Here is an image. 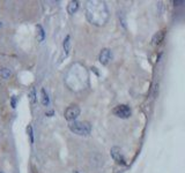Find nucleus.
I'll use <instances>...</instances> for the list:
<instances>
[{
	"mask_svg": "<svg viewBox=\"0 0 185 173\" xmlns=\"http://www.w3.org/2000/svg\"><path fill=\"white\" fill-rule=\"evenodd\" d=\"M86 16L91 24L101 27L107 23L109 19V12L103 1H89L86 7Z\"/></svg>",
	"mask_w": 185,
	"mask_h": 173,
	"instance_id": "obj_1",
	"label": "nucleus"
},
{
	"mask_svg": "<svg viewBox=\"0 0 185 173\" xmlns=\"http://www.w3.org/2000/svg\"><path fill=\"white\" fill-rule=\"evenodd\" d=\"M68 128L72 133L80 136H88L91 132V126L88 121H73L70 122Z\"/></svg>",
	"mask_w": 185,
	"mask_h": 173,
	"instance_id": "obj_2",
	"label": "nucleus"
},
{
	"mask_svg": "<svg viewBox=\"0 0 185 173\" xmlns=\"http://www.w3.org/2000/svg\"><path fill=\"white\" fill-rule=\"evenodd\" d=\"M112 113H114L116 117L118 118H122V119H127L131 117L132 114V111H131V107L126 104H120V105H117L112 110Z\"/></svg>",
	"mask_w": 185,
	"mask_h": 173,
	"instance_id": "obj_3",
	"label": "nucleus"
},
{
	"mask_svg": "<svg viewBox=\"0 0 185 173\" xmlns=\"http://www.w3.org/2000/svg\"><path fill=\"white\" fill-rule=\"evenodd\" d=\"M81 110L80 107L78 105H71L68 106L66 110H65V113H64V117L68 122H73V121L76 120V118L80 115Z\"/></svg>",
	"mask_w": 185,
	"mask_h": 173,
	"instance_id": "obj_4",
	"label": "nucleus"
},
{
	"mask_svg": "<svg viewBox=\"0 0 185 173\" xmlns=\"http://www.w3.org/2000/svg\"><path fill=\"white\" fill-rule=\"evenodd\" d=\"M110 155H111V157H112V159H114L115 162H117L118 164L125 165V158H124L123 152H122V150H120L119 147H112L110 149Z\"/></svg>",
	"mask_w": 185,
	"mask_h": 173,
	"instance_id": "obj_5",
	"label": "nucleus"
},
{
	"mask_svg": "<svg viewBox=\"0 0 185 173\" xmlns=\"http://www.w3.org/2000/svg\"><path fill=\"white\" fill-rule=\"evenodd\" d=\"M99 60L102 65H108L111 60V51L109 48H103L100 52V56H99Z\"/></svg>",
	"mask_w": 185,
	"mask_h": 173,
	"instance_id": "obj_6",
	"label": "nucleus"
},
{
	"mask_svg": "<svg viewBox=\"0 0 185 173\" xmlns=\"http://www.w3.org/2000/svg\"><path fill=\"white\" fill-rule=\"evenodd\" d=\"M62 50H64V56L67 57L68 53H70V50H71V36L67 35L65 39H64V43H62Z\"/></svg>",
	"mask_w": 185,
	"mask_h": 173,
	"instance_id": "obj_7",
	"label": "nucleus"
},
{
	"mask_svg": "<svg viewBox=\"0 0 185 173\" xmlns=\"http://www.w3.org/2000/svg\"><path fill=\"white\" fill-rule=\"evenodd\" d=\"M41 102L44 106H48L50 104V98H49V95L45 90V88H42V90H41Z\"/></svg>",
	"mask_w": 185,
	"mask_h": 173,
	"instance_id": "obj_8",
	"label": "nucleus"
},
{
	"mask_svg": "<svg viewBox=\"0 0 185 173\" xmlns=\"http://www.w3.org/2000/svg\"><path fill=\"white\" fill-rule=\"evenodd\" d=\"M78 10H79V1H71L70 5L67 6V12L71 15L74 14Z\"/></svg>",
	"mask_w": 185,
	"mask_h": 173,
	"instance_id": "obj_9",
	"label": "nucleus"
},
{
	"mask_svg": "<svg viewBox=\"0 0 185 173\" xmlns=\"http://www.w3.org/2000/svg\"><path fill=\"white\" fill-rule=\"evenodd\" d=\"M28 98H29V102H30V104L31 105H35L36 104V101H37V96H36V90H35V88H30V90L28 92Z\"/></svg>",
	"mask_w": 185,
	"mask_h": 173,
	"instance_id": "obj_10",
	"label": "nucleus"
},
{
	"mask_svg": "<svg viewBox=\"0 0 185 173\" xmlns=\"http://www.w3.org/2000/svg\"><path fill=\"white\" fill-rule=\"evenodd\" d=\"M163 37H164V31H159V33L154 35V37H153L152 39L153 44H154V45H159V44L163 40Z\"/></svg>",
	"mask_w": 185,
	"mask_h": 173,
	"instance_id": "obj_11",
	"label": "nucleus"
},
{
	"mask_svg": "<svg viewBox=\"0 0 185 173\" xmlns=\"http://www.w3.org/2000/svg\"><path fill=\"white\" fill-rule=\"evenodd\" d=\"M36 29H37V39L39 43H42L43 40L45 39V31H44V29L41 24H38L36 25Z\"/></svg>",
	"mask_w": 185,
	"mask_h": 173,
	"instance_id": "obj_12",
	"label": "nucleus"
},
{
	"mask_svg": "<svg viewBox=\"0 0 185 173\" xmlns=\"http://www.w3.org/2000/svg\"><path fill=\"white\" fill-rule=\"evenodd\" d=\"M0 75L2 79H5V80H8L10 76H12V71H10V68L7 67H4L1 69V72H0Z\"/></svg>",
	"mask_w": 185,
	"mask_h": 173,
	"instance_id": "obj_13",
	"label": "nucleus"
},
{
	"mask_svg": "<svg viewBox=\"0 0 185 173\" xmlns=\"http://www.w3.org/2000/svg\"><path fill=\"white\" fill-rule=\"evenodd\" d=\"M27 133H28L29 137H30V142L33 144L34 143V130H33V126L31 125H28V127H27Z\"/></svg>",
	"mask_w": 185,
	"mask_h": 173,
	"instance_id": "obj_14",
	"label": "nucleus"
},
{
	"mask_svg": "<svg viewBox=\"0 0 185 173\" xmlns=\"http://www.w3.org/2000/svg\"><path fill=\"white\" fill-rule=\"evenodd\" d=\"M119 20H120V22H122V24H123L124 28H126V23H125V19H124L123 13H120V15H119Z\"/></svg>",
	"mask_w": 185,
	"mask_h": 173,
	"instance_id": "obj_15",
	"label": "nucleus"
},
{
	"mask_svg": "<svg viewBox=\"0 0 185 173\" xmlns=\"http://www.w3.org/2000/svg\"><path fill=\"white\" fill-rule=\"evenodd\" d=\"M45 114L48 115V117H52V114H53V111H49V112H46Z\"/></svg>",
	"mask_w": 185,
	"mask_h": 173,
	"instance_id": "obj_16",
	"label": "nucleus"
},
{
	"mask_svg": "<svg viewBox=\"0 0 185 173\" xmlns=\"http://www.w3.org/2000/svg\"><path fill=\"white\" fill-rule=\"evenodd\" d=\"M15 102H16V99H15V97H13V99H12V106L13 107H15Z\"/></svg>",
	"mask_w": 185,
	"mask_h": 173,
	"instance_id": "obj_17",
	"label": "nucleus"
},
{
	"mask_svg": "<svg viewBox=\"0 0 185 173\" xmlns=\"http://www.w3.org/2000/svg\"><path fill=\"white\" fill-rule=\"evenodd\" d=\"M174 4H183V1H174Z\"/></svg>",
	"mask_w": 185,
	"mask_h": 173,
	"instance_id": "obj_18",
	"label": "nucleus"
},
{
	"mask_svg": "<svg viewBox=\"0 0 185 173\" xmlns=\"http://www.w3.org/2000/svg\"><path fill=\"white\" fill-rule=\"evenodd\" d=\"M73 173H79V172H78V171H74V172H73Z\"/></svg>",
	"mask_w": 185,
	"mask_h": 173,
	"instance_id": "obj_19",
	"label": "nucleus"
},
{
	"mask_svg": "<svg viewBox=\"0 0 185 173\" xmlns=\"http://www.w3.org/2000/svg\"><path fill=\"white\" fill-rule=\"evenodd\" d=\"M0 173H4V172H0Z\"/></svg>",
	"mask_w": 185,
	"mask_h": 173,
	"instance_id": "obj_20",
	"label": "nucleus"
},
{
	"mask_svg": "<svg viewBox=\"0 0 185 173\" xmlns=\"http://www.w3.org/2000/svg\"><path fill=\"white\" fill-rule=\"evenodd\" d=\"M0 25H1V23H0Z\"/></svg>",
	"mask_w": 185,
	"mask_h": 173,
	"instance_id": "obj_21",
	"label": "nucleus"
}]
</instances>
